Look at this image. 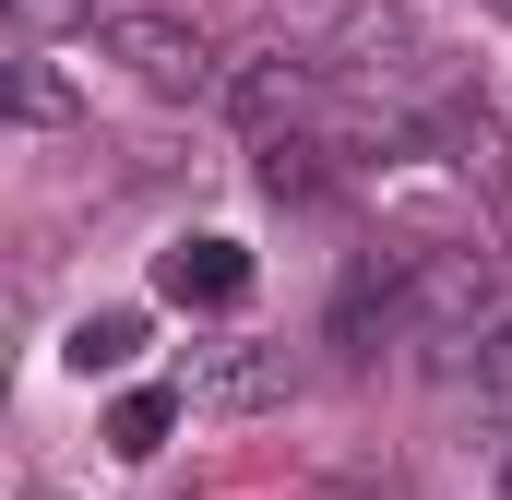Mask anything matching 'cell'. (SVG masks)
Masks as SVG:
<instances>
[{
	"mask_svg": "<svg viewBox=\"0 0 512 500\" xmlns=\"http://www.w3.org/2000/svg\"><path fill=\"white\" fill-rule=\"evenodd\" d=\"M96 48L120 60L143 96H191V108H203V96H227L215 48H203L191 24H167V12H108V24H96Z\"/></svg>",
	"mask_w": 512,
	"mask_h": 500,
	"instance_id": "obj_2",
	"label": "cell"
},
{
	"mask_svg": "<svg viewBox=\"0 0 512 500\" xmlns=\"http://www.w3.org/2000/svg\"><path fill=\"white\" fill-rule=\"evenodd\" d=\"M274 393H286V358L274 346H227L215 370L191 381V405H274Z\"/></svg>",
	"mask_w": 512,
	"mask_h": 500,
	"instance_id": "obj_5",
	"label": "cell"
},
{
	"mask_svg": "<svg viewBox=\"0 0 512 500\" xmlns=\"http://www.w3.org/2000/svg\"><path fill=\"white\" fill-rule=\"evenodd\" d=\"M60 358H72L84 381H96V370H131V358H143V310H84Z\"/></svg>",
	"mask_w": 512,
	"mask_h": 500,
	"instance_id": "obj_7",
	"label": "cell"
},
{
	"mask_svg": "<svg viewBox=\"0 0 512 500\" xmlns=\"http://www.w3.org/2000/svg\"><path fill=\"white\" fill-rule=\"evenodd\" d=\"M512 334V286L477 262V250H417V274H405V346H429V358H489Z\"/></svg>",
	"mask_w": 512,
	"mask_h": 500,
	"instance_id": "obj_1",
	"label": "cell"
},
{
	"mask_svg": "<svg viewBox=\"0 0 512 500\" xmlns=\"http://www.w3.org/2000/svg\"><path fill=\"white\" fill-rule=\"evenodd\" d=\"M286 12H346V0H286Z\"/></svg>",
	"mask_w": 512,
	"mask_h": 500,
	"instance_id": "obj_11",
	"label": "cell"
},
{
	"mask_svg": "<svg viewBox=\"0 0 512 500\" xmlns=\"http://www.w3.org/2000/svg\"><path fill=\"white\" fill-rule=\"evenodd\" d=\"M12 120H24V131H72V120H84V96L60 84V60H48V48H24V60H12Z\"/></svg>",
	"mask_w": 512,
	"mask_h": 500,
	"instance_id": "obj_6",
	"label": "cell"
},
{
	"mask_svg": "<svg viewBox=\"0 0 512 500\" xmlns=\"http://www.w3.org/2000/svg\"><path fill=\"white\" fill-rule=\"evenodd\" d=\"M477 405L501 417V441H512V334H501V346H489V358H477Z\"/></svg>",
	"mask_w": 512,
	"mask_h": 500,
	"instance_id": "obj_10",
	"label": "cell"
},
{
	"mask_svg": "<svg viewBox=\"0 0 512 500\" xmlns=\"http://www.w3.org/2000/svg\"><path fill=\"white\" fill-rule=\"evenodd\" d=\"M274 203H322V143L298 131V143H262V167H251Z\"/></svg>",
	"mask_w": 512,
	"mask_h": 500,
	"instance_id": "obj_8",
	"label": "cell"
},
{
	"mask_svg": "<svg viewBox=\"0 0 512 500\" xmlns=\"http://www.w3.org/2000/svg\"><path fill=\"white\" fill-rule=\"evenodd\" d=\"M179 417H191V393L143 381V393H120V405H108V453H131V465H143V453H167V429H179Z\"/></svg>",
	"mask_w": 512,
	"mask_h": 500,
	"instance_id": "obj_4",
	"label": "cell"
},
{
	"mask_svg": "<svg viewBox=\"0 0 512 500\" xmlns=\"http://www.w3.org/2000/svg\"><path fill=\"white\" fill-rule=\"evenodd\" d=\"M155 286H167L179 310H239V298H251V250L239 239H167L155 250Z\"/></svg>",
	"mask_w": 512,
	"mask_h": 500,
	"instance_id": "obj_3",
	"label": "cell"
},
{
	"mask_svg": "<svg viewBox=\"0 0 512 500\" xmlns=\"http://www.w3.org/2000/svg\"><path fill=\"white\" fill-rule=\"evenodd\" d=\"M96 0H0V24H12V48H48L60 24H84Z\"/></svg>",
	"mask_w": 512,
	"mask_h": 500,
	"instance_id": "obj_9",
	"label": "cell"
}]
</instances>
